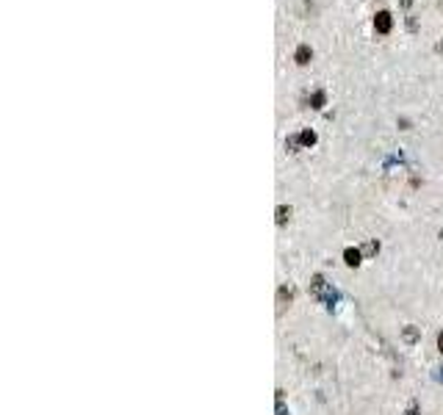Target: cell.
I'll return each instance as SVG.
<instances>
[{"instance_id":"9c48e42d","label":"cell","mask_w":443,"mask_h":415,"mask_svg":"<svg viewBox=\"0 0 443 415\" xmlns=\"http://www.w3.org/2000/svg\"><path fill=\"white\" fill-rule=\"evenodd\" d=\"M277 302H280V310L285 307V302H291V291L288 288H280V294H277Z\"/></svg>"},{"instance_id":"8992f818","label":"cell","mask_w":443,"mask_h":415,"mask_svg":"<svg viewBox=\"0 0 443 415\" xmlns=\"http://www.w3.org/2000/svg\"><path fill=\"white\" fill-rule=\"evenodd\" d=\"M324 100H327V94H324V92H313V94H310V108H322Z\"/></svg>"},{"instance_id":"52a82bcc","label":"cell","mask_w":443,"mask_h":415,"mask_svg":"<svg viewBox=\"0 0 443 415\" xmlns=\"http://www.w3.org/2000/svg\"><path fill=\"white\" fill-rule=\"evenodd\" d=\"M288 219H291V208H285V205H280V208H277V224H285Z\"/></svg>"},{"instance_id":"5b68a950","label":"cell","mask_w":443,"mask_h":415,"mask_svg":"<svg viewBox=\"0 0 443 415\" xmlns=\"http://www.w3.org/2000/svg\"><path fill=\"white\" fill-rule=\"evenodd\" d=\"M299 144H302V147H313L316 144V133H313V130H302V133H299Z\"/></svg>"},{"instance_id":"4fadbf2b","label":"cell","mask_w":443,"mask_h":415,"mask_svg":"<svg viewBox=\"0 0 443 415\" xmlns=\"http://www.w3.org/2000/svg\"><path fill=\"white\" fill-rule=\"evenodd\" d=\"M404 415H418V407L413 404V407H410V410H407V413H404Z\"/></svg>"},{"instance_id":"7c38bea8","label":"cell","mask_w":443,"mask_h":415,"mask_svg":"<svg viewBox=\"0 0 443 415\" xmlns=\"http://www.w3.org/2000/svg\"><path fill=\"white\" fill-rule=\"evenodd\" d=\"M402 3V9H410V6H413V0H399Z\"/></svg>"},{"instance_id":"8fae6325","label":"cell","mask_w":443,"mask_h":415,"mask_svg":"<svg viewBox=\"0 0 443 415\" xmlns=\"http://www.w3.org/2000/svg\"><path fill=\"white\" fill-rule=\"evenodd\" d=\"M407 28H410V31H416V28H418V22H416V17H407Z\"/></svg>"},{"instance_id":"5bb4252c","label":"cell","mask_w":443,"mask_h":415,"mask_svg":"<svg viewBox=\"0 0 443 415\" xmlns=\"http://www.w3.org/2000/svg\"><path fill=\"white\" fill-rule=\"evenodd\" d=\"M438 349H441V352H443V332H441V335H438Z\"/></svg>"},{"instance_id":"6da1fadb","label":"cell","mask_w":443,"mask_h":415,"mask_svg":"<svg viewBox=\"0 0 443 415\" xmlns=\"http://www.w3.org/2000/svg\"><path fill=\"white\" fill-rule=\"evenodd\" d=\"M310 294H313L316 299H322V302H327V305H332L335 302V291L324 282V277H313V282H310Z\"/></svg>"},{"instance_id":"3957f363","label":"cell","mask_w":443,"mask_h":415,"mask_svg":"<svg viewBox=\"0 0 443 415\" xmlns=\"http://www.w3.org/2000/svg\"><path fill=\"white\" fill-rule=\"evenodd\" d=\"M310 59H313V50H310L307 44H299L297 53H294V61H297L299 67H305V64H310Z\"/></svg>"},{"instance_id":"30bf717a","label":"cell","mask_w":443,"mask_h":415,"mask_svg":"<svg viewBox=\"0 0 443 415\" xmlns=\"http://www.w3.org/2000/svg\"><path fill=\"white\" fill-rule=\"evenodd\" d=\"M377 249H380V244H377V241H371V244H368L363 252H366V255H377Z\"/></svg>"},{"instance_id":"277c9868","label":"cell","mask_w":443,"mask_h":415,"mask_svg":"<svg viewBox=\"0 0 443 415\" xmlns=\"http://www.w3.org/2000/svg\"><path fill=\"white\" fill-rule=\"evenodd\" d=\"M360 257H363V252H360V249H346V252H343V260H346V266H358Z\"/></svg>"},{"instance_id":"7a4b0ae2","label":"cell","mask_w":443,"mask_h":415,"mask_svg":"<svg viewBox=\"0 0 443 415\" xmlns=\"http://www.w3.org/2000/svg\"><path fill=\"white\" fill-rule=\"evenodd\" d=\"M393 25V20H391V11H377V17H374V28H377V34H388Z\"/></svg>"},{"instance_id":"ba28073f","label":"cell","mask_w":443,"mask_h":415,"mask_svg":"<svg viewBox=\"0 0 443 415\" xmlns=\"http://www.w3.org/2000/svg\"><path fill=\"white\" fill-rule=\"evenodd\" d=\"M404 340H407V343H416V340H418V330H416V327H404Z\"/></svg>"}]
</instances>
